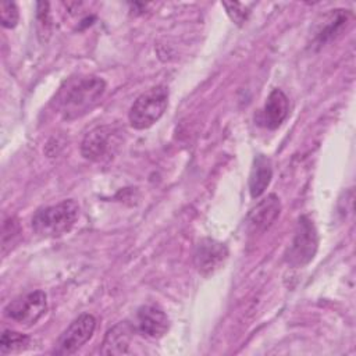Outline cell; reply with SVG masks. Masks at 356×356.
Wrapping results in <instances>:
<instances>
[{
  "label": "cell",
  "mask_w": 356,
  "mask_h": 356,
  "mask_svg": "<svg viewBox=\"0 0 356 356\" xmlns=\"http://www.w3.org/2000/svg\"><path fill=\"white\" fill-rule=\"evenodd\" d=\"M106 92L100 76L79 75L63 83L53 99V106L65 120H75L90 111Z\"/></svg>",
  "instance_id": "1"
},
{
  "label": "cell",
  "mask_w": 356,
  "mask_h": 356,
  "mask_svg": "<svg viewBox=\"0 0 356 356\" xmlns=\"http://www.w3.org/2000/svg\"><path fill=\"white\" fill-rule=\"evenodd\" d=\"M79 207L72 199L58 204L39 209L32 218V228L42 236H60L67 234L75 224Z\"/></svg>",
  "instance_id": "2"
},
{
  "label": "cell",
  "mask_w": 356,
  "mask_h": 356,
  "mask_svg": "<svg viewBox=\"0 0 356 356\" xmlns=\"http://www.w3.org/2000/svg\"><path fill=\"white\" fill-rule=\"evenodd\" d=\"M168 104V88L156 85L142 95L131 106L128 118L135 129H146L152 127L165 111Z\"/></svg>",
  "instance_id": "3"
},
{
  "label": "cell",
  "mask_w": 356,
  "mask_h": 356,
  "mask_svg": "<svg viewBox=\"0 0 356 356\" xmlns=\"http://www.w3.org/2000/svg\"><path fill=\"white\" fill-rule=\"evenodd\" d=\"M318 238L312 220L302 216L298 220L295 236L286 252V261L293 267H303L310 263L317 252Z\"/></svg>",
  "instance_id": "4"
},
{
  "label": "cell",
  "mask_w": 356,
  "mask_h": 356,
  "mask_svg": "<svg viewBox=\"0 0 356 356\" xmlns=\"http://www.w3.org/2000/svg\"><path fill=\"white\" fill-rule=\"evenodd\" d=\"M47 309V298L43 291H33L15 298L4 307V316L21 325L35 324Z\"/></svg>",
  "instance_id": "5"
},
{
  "label": "cell",
  "mask_w": 356,
  "mask_h": 356,
  "mask_svg": "<svg viewBox=\"0 0 356 356\" xmlns=\"http://www.w3.org/2000/svg\"><path fill=\"white\" fill-rule=\"evenodd\" d=\"M95 328H96V318L89 313L81 314L60 335L56 343L54 353L57 355L75 353L92 338Z\"/></svg>",
  "instance_id": "6"
},
{
  "label": "cell",
  "mask_w": 356,
  "mask_h": 356,
  "mask_svg": "<svg viewBox=\"0 0 356 356\" xmlns=\"http://www.w3.org/2000/svg\"><path fill=\"white\" fill-rule=\"evenodd\" d=\"M117 146V132L110 125H103L92 129L82 140V156L92 161L108 159L113 149Z\"/></svg>",
  "instance_id": "7"
},
{
  "label": "cell",
  "mask_w": 356,
  "mask_h": 356,
  "mask_svg": "<svg viewBox=\"0 0 356 356\" xmlns=\"http://www.w3.org/2000/svg\"><path fill=\"white\" fill-rule=\"evenodd\" d=\"M228 256L227 246L214 239H202L196 246L195 266L203 275L213 274L218 270Z\"/></svg>",
  "instance_id": "8"
},
{
  "label": "cell",
  "mask_w": 356,
  "mask_h": 356,
  "mask_svg": "<svg viewBox=\"0 0 356 356\" xmlns=\"http://www.w3.org/2000/svg\"><path fill=\"white\" fill-rule=\"evenodd\" d=\"M138 325L143 335L159 339L168 331L170 320L157 305H145L138 312Z\"/></svg>",
  "instance_id": "9"
},
{
  "label": "cell",
  "mask_w": 356,
  "mask_h": 356,
  "mask_svg": "<svg viewBox=\"0 0 356 356\" xmlns=\"http://www.w3.org/2000/svg\"><path fill=\"white\" fill-rule=\"evenodd\" d=\"M289 113V100L281 89H273L264 103L260 114V122L268 128H278Z\"/></svg>",
  "instance_id": "10"
},
{
  "label": "cell",
  "mask_w": 356,
  "mask_h": 356,
  "mask_svg": "<svg viewBox=\"0 0 356 356\" xmlns=\"http://www.w3.org/2000/svg\"><path fill=\"white\" fill-rule=\"evenodd\" d=\"M134 334V327L127 323L121 321L113 328H110L104 337L102 345V353L104 355H122L128 353V346L131 343Z\"/></svg>",
  "instance_id": "11"
},
{
  "label": "cell",
  "mask_w": 356,
  "mask_h": 356,
  "mask_svg": "<svg viewBox=\"0 0 356 356\" xmlns=\"http://www.w3.org/2000/svg\"><path fill=\"white\" fill-rule=\"evenodd\" d=\"M280 199L275 195H268L248 216V222L256 229L268 228L280 214Z\"/></svg>",
  "instance_id": "12"
},
{
  "label": "cell",
  "mask_w": 356,
  "mask_h": 356,
  "mask_svg": "<svg viewBox=\"0 0 356 356\" xmlns=\"http://www.w3.org/2000/svg\"><path fill=\"white\" fill-rule=\"evenodd\" d=\"M271 177H273V168H271L270 160L263 154L256 156V159L253 160V167L249 177L250 196L254 199L259 197L270 185Z\"/></svg>",
  "instance_id": "13"
},
{
  "label": "cell",
  "mask_w": 356,
  "mask_h": 356,
  "mask_svg": "<svg viewBox=\"0 0 356 356\" xmlns=\"http://www.w3.org/2000/svg\"><path fill=\"white\" fill-rule=\"evenodd\" d=\"M31 343V338L25 334L6 330L1 334L0 339V353L8 355V353H18L21 350H25Z\"/></svg>",
  "instance_id": "14"
},
{
  "label": "cell",
  "mask_w": 356,
  "mask_h": 356,
  "mask_svg": "<svg viewBox=\"0 0 356 356\" xmlns=\"http://www.w3.org/2000/svg\"><path fill=\"white\" fill-rule=\"evenodd\" d=\"M346 21H348V13H346V11L343 13V10H337V11L331 15L328 24H327V25L320 31V33H318V40H320V43H324V42L332 39V38L343 28V25H345Z\"/></svg>",
  "instance_id": "15"
},
{
  "label": "cell",
  "mask_w": 356,
  "mask_h": 356,
  "mask_svg": "<svg viewBox=\"0 0 356 356\" xmlns=\"http://www.w3.org/2000/svg\"><path fill=\"white\" fill-rule=\"evenodd\" d=\"M0 18H1V25L4 28H14L18 22V8L15 3L11 1H4L0 6Z\"/></svg>",
  "instance_id": "16"
},
{
  "label": "cell",
  "mask_w": 356,
  "mask_h": 356,
  "mask_svg": "<svg viewBox=\"0 0 356 356\" xmlns=\"http://www.w3.org/2000/svg\"><path fill=\"white\" fill-rule=\"evenodd\" d=\"M222 6L227 8V13L231 17V19L234 22H236L238 25H241L242 22L246 21V18L249 15V11L246 10L245 4H241V3H222Z\"/></svg>",
  "instance_id": "17"
}]
</instances>
